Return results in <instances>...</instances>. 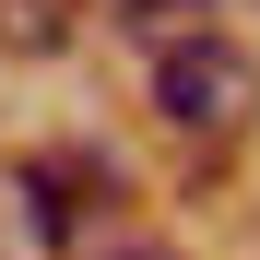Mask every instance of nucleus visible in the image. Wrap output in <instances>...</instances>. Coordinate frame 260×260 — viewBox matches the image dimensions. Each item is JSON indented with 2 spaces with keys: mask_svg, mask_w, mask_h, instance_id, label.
<instances>
[{
  "mask_svg": "<svg viewBox=\"0 0 260 260\" xmlns=\"http://www.w3.org/2000/svg\"><path fill=\"white\" fill-rule=\"evenodd\" d=\"M154 118L178 130V142H201V154H225V142H248V118H260V59L237 48V36H178V48L154 59Z\"/></svg>",
  "mask_w": 260,
  "mask_h": 260,
  "instance_id": "1",
  "label": "nucleus"
},
{
  "mask_svg": "<svg viewBox=\"0 0 260 260\" xmlns=\"http://www.w3.org/2000/svg\"><path fill=\"white\" fill-rule=\"evenodd\" d=\"M71 12L83 0H0V48L12 59H48V48H71Z\"/></svg>",
  "mask_w": 260,
  "mask_h": 260,
  "instance_id": "2",
  "label": "nucleus"
},
{
  "mask_svg": "<svg viewBox=\"0 0 260 260\" xmlns=\"http://www.w3.org/2000/svg\"><path fill=\"white\" fill-rule=\"evenodd\" d=\"M189 12H213V0H107V24H189Z\"/></svg>",
  "mask_w": 260,
  "mask_h": 260,
  "instance_id": "3",
  "label": "nucleus"
},
{
  "mask_svg": "<svg viewBox=\"0 0 260 260\" xmlns=\"http://www.w3.org/2000/svg\"><path fill=\"white\" fill-rule=\"evenodd\" d=\"M83 260H178V248H154V237H107V248H83Z\"/></svg>",
  "mask_w": 260,
  "mask_h": 260,
  "instance_id": "4",
  "label": "nucleus"
}]
</instances>
